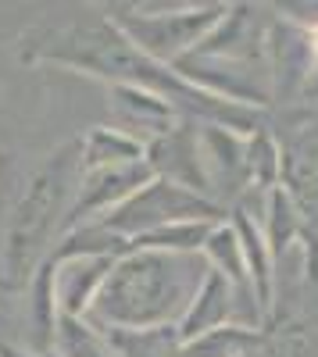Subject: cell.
<instances>
[{
	"label": "cell",
	"mask_w": 318,
	"mask_h": 357,
	"mask_svg": "<svg viewBox=\"0 0 318 357\" xmlns=\"http://www.w3.org/2000/svg\"><path fill=\"white\" fill-rule=\"evenodd\" d=\"M308 40H311V54H315V61H318V25L308 29Z\"/></svg>",
	"instance_id": "obj_21"
},
{
	"label": "cell",
	"mask_w": 318,
	"mask_h": 357,
	"mask_svg": "<svg viewBox=\"0 0 318 357\" xmlns=\"http://www.w3.org/2000/svg\"><path fill=\"white\" fill-rule=\"evenodd\" d=\"M208 272V257L132 247L114 261L90 318L100 329H161L179 325Z\"/></svg>",
	"instance_id": "obj_2"
},
{
	"label": "cell",
	"mask_w": 318,
	"mask_h": 357,
	"mask_svg": "<svg viewBox=\"0 0 318 357\" xmlns=\"http://www.w3.org/2000/svg\"><path fill=\"white\" fill-rule=\"evenodd\" d=\"M147 165L154 168L158 178H168V183H179L186 190H197V193L211 197L208 172H204V154H200V129L197 126L179 122L161 139L147 143Z\"/></svg>",
	"instance_id": "obj_8"
},
{
	"label": "cell",
	"mask_w": 318,
	"mask_h": 357,
	"mask_svg": "<svg viewBox=\"0 0 318 357\" xmlns=\"http://www.w3.org/2000/svg\"><path fill=\"white\" fill-rule=\"evenodd\" d=\"M111 118H114V129L136 136L147 146L179 126V107L165 100L161 93H154V89L114 82L111 86Z\"/></svg>",
	"instance_id": "obj_7"
},
{
	"label": "cell",
	"mask_w": 318,
	"mask_h": 357,
	"mask_svg": "<svg viewBox=\"0 0 318 357\" xmlns=\"http://www.w3.org/2000/svg\"><path fill=\"white\" fill-rule=\"evenodd\" d=\"M54 261V257H50ZM119 257L111 254H82V257H65L54 261V296H57V311L86 318L97 301V293L104 279L111 275V268Z\"/></svg>",
	"instance_id": "obj_10"
},
{
	"label": "cell",
	"mask_w": 318,
	"mask_h": 357,
	"mask_svg": "<svg viewBox=\"0 0 318 357\" xmlns=\"http://www.w3.org/2000/svg\"><path fill=\"white\" fill-rule=\"evenodd\" d=\"M247 178L250 190H275L282 178V146L268 129H257L247 136Z\"/></svg>",
	"instance_id": "obj_18"
},
{
	"label": "cell",
	"mask_w": 318,
	"mask_h": 357,
	"mask_svg": "<svg viewBox=\"0 0 318 357\" xmlns=\"http://www.w3.org/2000/svg\"><path fill=\"white\" fill-rule=\"evenodd\" d=\"M82 178V139H72L47 154L22 178V190L8 211L4 247H0V282L18 289L29 286L36 268L50 257L65 236V222Z\"/></svg>",
	"instance_id": "obj_3"
},
{
	"label": "cell",
	"mask_w": 318,
	"mask_h": 357,
	"mask_svg": "<svg viewBox=\"0 0 318 357\" xmlns=\"http://www.w3.org/2000/svg\"><path fill=\"white\" fill-rule=\"evenodd\" d=\"M0 357H43V354H29V350H25V347H18V343L0 340Z\"/></svg>",
	"instance_id": "obj_20"
},
{
	"label": "cell",
	"mask_w": 318,
	"mask_h": 357,
	"mask_svg": "<svg viewBox=\"0 0 318 357\" xmlns=\"http://www.w3.org/2000/svg\"><path fill=\"white\" fill-rule=\"evenodd\" d=\"M233 225L240 232V243H243V254H247V268H250V279H254V289H257V301H262L265 314L272 311V250H268V240L262 225L254 222V215L247 211H236L233 215Z\"/></svg>",
	"instance_id": "obj_14"
},
{
	"label": "cell",
	"mask_w": 318,
	"mask_h": 357,
	"mask_svg": "<svg viewBox=\"0 0 318 357\" xmlns=\"http://www.w3.org/2000/svg\"><path fill=\"white\" fill-rule=\"evenodd\" d=\"M119 357H186L179 325L161 329H104Z\"/></svg>",
	"instance_id": "obj_16"
},
{
	"label": "cell",
	"mask_w": 318,
	"mask_h": 357,
	"mask_svg": "<svg viewBox=\"0 0 318 357\" xmlns=\"http://www.w3.org/2000/svg\"><path fill=\"white\" fill-rule=\"evenodd\" d=\"M229 321H236L233 282H229L218 268L208 264V272H204V279H200L193 301H190V307L179 321V336H183V343H190V340L218 329V325H229Z\"/></svg>",
	"instance_id": "obj_11"
},
{
	"label": "cell",
	"mask_w": 318,
	"mask_h": 357,
	"mask_svg": "<svg viewBox=\"0 0 318 357\" xmlns=\"http://www.w3.org/2000/svg\"><path fill=\"white\" fill-rule=\"evenodd\" d=\"M190 218L222 222V204L197 193V190H186L179 183H168V178L154 175L147 186L136 190L114 211H107L100 222L114 232H122L126 240H136L143 232H154V229L172 225V222H190Z\"/></svg>",
	"instance_id": "obj_4"
},
{
	"label": "cell",
	"mask_w": 318,
	"mask_h": 357,
	"mask_svg": "<svg viewBox=\"0 0 318 357\" xmlns=\"http://www.w3.org/2000/svg\"><path fill=\"white\" fill-rule=\"evenodd\" d=\"M18 57L29 65H65L82 75H93L104 82H129L154 89L165 100H172L186 118H204V122L225 126L240 136H250L262 126V114L250 104L225 100L218 93H208L193 82H186L172 65H161L143 54L111 18L82 22V25H40L29 29L18 40Z\"/></svg>",
	"instance_id": "obj_1"
},
{
	"label": "cell",
	"mask_w": 318,
	"mask_h": 357,
	"mask_svg": "<svg viewBox=\"0 0 318 357\" xmlns=\"http://www.w3.org/2000/svg\"><path fill=\"white\" fill-rule=\"evenodd\" d=\"M229 4H208V8H179V11H147V15H119L111 18L122 33L161 65H176L186 57L211 29L222 22Z\"/></svg>",
	"instance_id": "obj_5"
},
{
	"label": "cell",
	"mask_w": 318,
	"mask_h": 357,
	"mask_svg": "<svg viewBox=\"0 0 318 357\" xmlns=\"http://www.w3.org/2000/svg\"><path fill=\"white\" fill-rule=\"evenodd\" d=\"M257 343H262L257 329L229 321V325H218V329L183 343V350H186V357H240V354H250Z\"/></svg>",
	"instance_id": "obj_17"
},
{
	"label": "cell",
	"mask_w": 318,
	"mask_h": 357,
	"mask_svg": "<svg viewBox=\"0 0 318 357\" xmlns=\"http://www.w3.org/2000/svg\"><path fill=\"white\" fill-rule=\"evenodd\" d=\"M57 357H119L111 336L93 325L90 318H75V314H61L54 329V347Z\"/></svg>",
	"instance_id": "obj_13"
},
{
	"label": "cell",
	"mask_w": 318,
	"mask_h": 357,
	"mask_svg": "<svg viewBox=\"0 0 318 357\" xmlns=\"http://www.w3.org/2000/svg\"><path fill=\"white\" fill-rule=\"evenodd\" d=\"M218 222L211 218H190V222H172L154 232H143L132 240V247L143 250H168V254H204V243L211 240Z\"/></svg>",
	"instance_id": "obj_15"
},
{
	"label": "cell",
	"mask_w": 318,
	"mask_h": 357,
	"mask_svg": "<svg viewBox=\"0 0 318 357\" xmlns=\"http://www.w3.org/2000/svg\"><path fill=\"white\" fill-rule=\"evenodd\" d=\"M200 154H204V172H208V186L211 197L222 204L225 197L233 200L243 190H250L247 178V139H240V132L204 122L200 129Z\"/></svg>",
	"instance_id": "obj_9"
},
{
	"label": "cell",
	"mask_w": 318,
	"mask_h": 357,
	"mask_svg": "<svg viewBox=\"0 0 318 357\" xmlns=\"http://www.w3.org/2000/svg\"><path fill=\"white\" fill-rule=\"evenodd\" d=\"M154 178V168L143 161H129V165H114V168H93L82 172L79 178V193L72 200V211L65 222L68 229H79L86 222H100L107 211H114L119 204H126L136 190H143Z\"/></svg>",
	"instance_id": "obj_6"
},
{
	"label": "cell",
	"mask_w": 318,
	"mask_h": 357,
	"mask_svg": "<svg viewBox=\"0 0 318 357\" xmlns=\"http://www.w3.org/2000/svg\"><path fill=\"white\" fill-rule=\"evenodd\" d=\"M240 357H254V350H250V354H240Z\"/></svg>",
	"instance_id": "obj_22"
},
{
	"label": "cell",
	"mask_w": 318,
	"mask_h": 357,
	"mask_svg": "<svg viewBox=\"0 0 318 357\" xmlns=\"http://www.w3.org/2000/svg\"><path fill=\"white\" fill-rule=\"evenodd\" d=\"M275 8L294 25H304V29L318 25V0H275Z\"/></svg>",
	"instance_id": "obj_19"
},
{
	"label": "cell",
	"mask_w": 318,
	"mask_h": 357,
	"mask_svg": "<svg viewBox=\"0 0 318 357\" xmlns=\"http://www.w3.org/2000/svg\"><path fill=\"white\" fill-rule=\"evenodd\" d=\"M143 158H147V146L114 126H97L82 136V172L114 168V165H129Z\"/></svg>",
	"instance_id": "obj_12"
}]
</instances>
